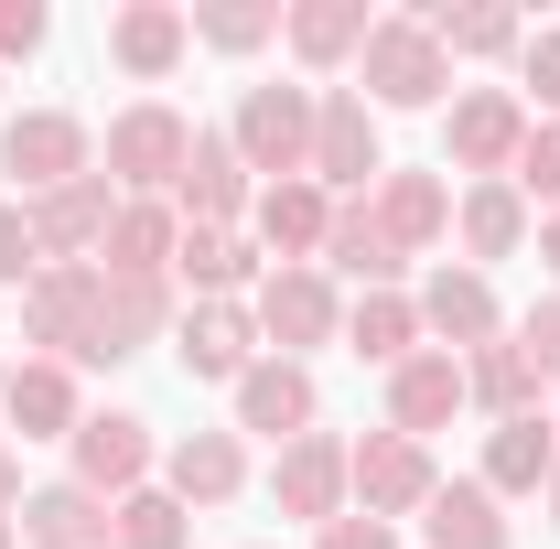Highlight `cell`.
I'll return each instance as SVG.
<instances>
[{"mask_svg": "<svg viewBox=\"0 0 560 549\" xmlns=\"http://www.w3.org/2000/svg\"><path fill=\"white\" fill-rule=\"evenodd\" d=\"M0 173H22V195H55V184L86 173V130L55 119V108H33V119H11V130H0Z\"/></svg>", "mask_w": 560, "mask_h": 549, "instance_id": "6", "label": "cell"}, {"mask_svg": "<svg viewBox=\"0 0 560 549\" xmlns=\"http://www.w3.org/2000/svg\"><path fill=\"white\" fill-rule=\"evenodd\" d=\"M22 539L33 549H119V517L86 484H44V495H22Z\"/></svg>", "mask_w": 560, "mask_h": 549, "instance_id": "11", "label": "cell"}, {"mask_svg": "<svg viewBox=\"0 0 560 549\" xmlns=\"http://www.w3.org/2000/svg\"><path fill=\"white\" fill-rule=\"evenodd\" d=\"M184 377H248V313L237 302H206L184 324Z\"/></svg>", "mask_w": 560, "mask_h": 549, "instance_id": "28", "label": "cell"}, {"mask_svg": "<svg viewBox=\"0 0 560 549\" xmlns=\"http://www.w3.org/2000/svg\"><path fill=\"white\" fill-rule=\"evenodd\" d=\"M431 549H506V517L486 484H431Z\"/></svg>", "mask_w": 560, "mask_h": 549, "instance_id": "27", "label": "cell"}, {"mask_svg": "<svg viewBox=\"0 0 560 549\" xmlns=\"http://www.w3.org/2000/svg\"><path fill=\"white\" fill-rule=\"evenodd\" d=\"M184 33H195V22H184L173 0H130V11L108 22V55H119L130 75H162L173 55H184Z\"/></svg>", "mask_w": 560, "mask_h": 549, "instance_id": "21", "label": "cell"}, {"mask_svg": "<svg viewBox=\"0 0 560 549\" xmlns=\"http://www.w3.org/2000/svg\"><path fill=\"white\" fill-rule=\"evenodd\" d=\"M173 270L195 280V291H237V280H248V248H237L226 226H184V237H173Z\"/></svg>", "mask_w": 560, "mask_h": 549, "instance_id": "34", "label": "cell"}, {"mask_svg": "<svg viewBox=\"0 0 560 549\" xmlns=\"http://www.w3.org/2000/svg\"><path fill=\"white\" fill-rule=\"evenodd\" d=\"M517 140H528V119H517V97H495V86L453 108V162H464V173H506Z\"/></svg>", "mask_w": 560, "mask_h": 549, "instance_id": "17", "label": "cell"}, {"mask_svg": "<svg viewBox=\"0 0 560 549\" xmlns=\"http://www.w3.org/2000/svg\"><path fill=\"white\" fill-rule=\"evenodd\" d=\"M420 324L431 335H453V344H495V291L475 270H442L431 291H420Z\"/></svg>", "mask_w": 560, "mask_h": 549, "instance_id": "24", "label": "cell"}, {"mask_svg": "<svg viewBox=\"0 0 560 549\" xmlns=\"http://www.w3.org/2000/svg\"><path fill=\"white\" fill-rule=\"evenodd\" d=\"M464 399H486L495 420H539V366H528V344H475V355H464Z\"/></svg>", "mask_w": 560, "mask_h": 549, "instance_id": "18", "label": "cell"}, {"mask_svg": "<svg viewBox=\"0 0 560 549\" xmlns=\"http://www.w3.org/2000/svg\"><path fill=\"white\" fill-rule=\"evenodd\" d=\"M44 44V0H0V55H33Z\"/></svg>", "mask_w": 560, "mask_h": 549, "instance_id": "40", "label": "cell"}, {"mask_svg": "<svg viewBox=\"0 0 560 549\" xmlns=\"http://www.w3.org/2000/svg\"><path fill=\"white\" fill-rule=\"evenodd\" d=\"M464 410V366L453 355H410V366H388V431H442V420Z\"/></svg>", "mask_w": 560, "mask_h": 549, "instance_id": "13", "label": "cell"}, {"mask_svg": "<svg viewBox=\"0 0 560 549\" xmlns=\"http://www.w3.org/2000/svg\"><path fill=\"white\" fill-rule=\"evenodd\" d=\"M346 484L366 495V517L388 528V517H410V506H431V453H420L410 431H366L346 453Z\"/></svg>", "mask_w": 560, "mask_h": 549, "instance_id": "5", "label": "cell"}, {"mask_svg": "<svg viewBox=\"0 0 560 549\" xmlns=\"http://www.w3.org/2000/svg\"><path fill=\"white\" fill-rule=\"evenodd\" d=\"M550 517H560V420H550Z\"/></svg>", "mask_w": 560, "mask_h": 549, "instance_id": "44", "label": "cell"}, {"mask_svg": "<svg viewBox=\"0 0 560 549\" xmlns=\"http://www.w3.org/2000/svg\"><path fill=\"white\" fill-rule=\"evenodd\" d=\"M0 410L22 420V431H66V442H75V388H66V366H55V355L11 366V377H0Z\"/></svg>", "mask_w": 560, "mask_h": 549, "instance_id": "23", "label": "cell"}, {"mask_svg": "<svg viewBox=\"0 0 560 549\" xmlns=\"http://www.w3.org/2000/svg\"><path fill=\"white\" fill-rule=\"evenodd\" d=\"M539 259H550V270H560V215H550V226H539Z\"/></svg>", "mask_w": 560, "mask_h": 549, "instance_id": "45", "label": "cell"}, {"mask_svg": "<svg viewBox=\"0 0 560 549\" xmlns=\"http://www.w3.org/2000/svg\"><path fill=\"white\" fill-rule=\"evenodd\" d=\"M0 549H11V517H0Z\"/></svg>", "mask_w": 560, "mask_h": 549, "instance_id": "46", "label": "cell"}, {"mask_svg": "<svg viewBox=\"0 0 560 549\" xmlns=\"http://www.w3.org/2000/svg\"><path fill=\"white\" fill-rule=\"evenodd\" d=\"M528 484H550V420H495L486 495H528Z\"/></svg>", "mask_w": 560, "mask_h": 549, "instance_id": "26", "label": "cell"}, {"mask_svg": "<svg viewBox=\"0 0 560 549\" xmlns=\"http://www.w3.org/2000/svg\"><path fill=\"white\" fill-rule=\"evenodd\" d=\"M151 475V420L108 410V420H75V484L86 495H140Z\"/></svg>", "mask_w": 560, "mask_h": 549, "instance_id": "7", "label": "cell"}, {"mask_svg": "<svg viewBox=\"0 0 560 549\" xmlns=\"http://www.w3.org/2000/svg\"><path fill=\"white\" fill-rule=\"evenodd\" d=\"M97 248H108L97 270H119V280H162V270H173V206H119Z\"/></svg>", "mask_w": 560, "mask_h": 549, "instance_id": "20", "label": "cell"}, {"mask_svg": "<svg viewBox=\"0 0 560 549\" xmlns=\"http://www.w3.org/2000/svg\"><path fill=\"white\" fill-rule=\"evenodd\" d=\"M528 86L560 108V33H539V44H528Z\"/></svg>", "mask_w": 560, "mask_h": 549, "instance_id": "41", "label": "cell"}, {"mask_svg": "<svg viewBox=\"0 0 560 549\" xmlns=\"http://www.w3.org/2000/svg\"><path fill=\"white\" fill-rule=\"evenodd\" d=\"M335 495H346V442L302 431V442L280 453V517H324V528H335Z\"/></svg>", "mask_w": 560, "mask_h": 549, "instance_id": "16", "label": "cell"}, {"mask_svg": "<svg viewBox=\"0 0 560 549\" xmlns=\"http://www.w3.org/2000/svg\"><path fill=\"white\" fill-rule=\"evenodd\" d=\"M324 248H335V270H355L366 291H388V280H399V259H410V248H399V237L377 226V206H335Z\"/></svg>", "mask_w": 560, "mask_h": 549, "instance_id": "22", "label": "cell"}, {"mask_svg": "<svg viewBox=\"0 0 560 549\" xmlns=\"http://www.w3.org/2000/svg\"><path fill=\"white\" fill-rule=\"evenodd\" d=\"M22 335L55 344V366H66V355L97 366V259H55V270H33V291H22Z\"/></svg>", "mask_w": 560, "mask_h": 549, "instance_id": "1", "label": "cell"}, {"mask_svg": "<svg viewBox=\"0 0 560 549\" xmlns=\"http://www.w3.org/2000/svg\"><path fill=\"white\" fill-rule=\"evenodd\" d=\"M517 195H550V206H560V119L517 140Z\"/></svg>", "mask_w": 560, "mask_h": 549, "instance_id": "37", "label": "cell"}, {"mask_svg": "<svg viewBox=\"0 0 560 549\" xmlns=\"http://www.w3.org/2000/svg\"><path fill=\"white\" fill-rule=\"evenodd\" d=\"M33 248H44V270H55V259H75V248H97V237H108V173H75V184H55V195H33Z\"/></svg>", "mask_w": 560, "mask_h": 549, "instance_id": "8", "label": "cell"}, {"mask_svg": "<svg viewBox=\"0 0 560 549\" xmlns=\"http://www.w3.org/2000/svg\"><path fill=\"white\" fill-rule=\"evenodd\" d=\"M313 173H324V184H366V173H388V162H377V119H366V97L335 86V97L313 108Z\"/></svg>", "mask_w": 560, "mask_h": 549, "instance_id": "10", "label": "cell"}, {"mask_svg": "<svg viewBox=\"0 0 560 549\" xmlns=\"http://www.w3.org/2000/svg\"><path fill=\"white\" fill-rule=\"evenodd\" d=\"M195 33L226 44V55H248V44H270V33H280V11H270V0H215V11H195Z\"/></svg>", "mask_w": 560, "mask_h": 549, "instance_id": "35", "label": "cell"}, {"mask_svg": "<svg viewBox=\"0 0 560 549\" xmlns=\"http://www.w3.org/2000/svg\"><path fill=\"white\" fill-rule=\"evenodd\" d=\"M324 226H335V206H324L313 184H270V195H259V237H270V248H324Z\"/></svg>", "mask_w": 560, "mask_h": 549, "instance_id": "33", "label": "cell"}, {"mask_svg": "<svg viewBox=\"0 0 560 549\" xmlns=\"http://www.w3.org/2000/svg\"><path fill=\"white\" fill-rule=\"evenodd\" d=\"M324 549H388V528H377V517H335V528H324Z\"/></svg>", "mask_w": 560, "mask_h": 549, "instance_id": "42", "label": "cell"}, {"mask_svg": "<svg viewBox=\"0 0 560 549\" xmlns=\"http://www.w3.org/2000/svg\"><path fill=\"white\" fill-rule=\"evenodd\" d=\"M410 22L442 44V55H506V44H517V11H453V0H431V11H410Z\"/></svg>", "mask_w": 560, "mask_h": 549, "instance_id": "32", "label": "cell"}, {"mask_svg": "<svg viewBox=\"0 0 560 549\" xmlns=\"http://www.w3.org/2000/svg\"><path fill=\"white\" fill-rule=\"evenodd\" d=\"M162 324H173V280H119V270H97V366L140 355Z\"/></svg>", "mask_w": 560, "mask_h": 549, "instance_id": "9", "label": "cell"}, {"mask_svg": "<svg viewBox=\"0 0 560 549\" xmlns=\"http://www.w3.org/2000/svg\"><path fill=\"white\" fill-rule=\"evenodd\" d=\"M184 151H195V130L173 108H130V119H108V184H130L151 206L162 184H184Z\"/></svg>", "mask_w": 560, "mask_h": 549, "instance_id": "4", "label": "cell"}, {"mask_svg": "<svg viewBox=\"0 0 560 549\" xmlns=\"http://www.w3.org/2000/svg\"><path fill=\"white\" fill-rule=\"evenodd\" d=\"M11 506H22V475H11V453H0V517H11Z\"/></svg>", "mask_w": 560, "mask_h": 549, "instance_id": "43", "label": "cell"}, {"mask_svg": "<svg viewBox=\"0 0 560 549\" xmlns=\"http://www.w3.org/2000/svg\"><path fill=\"white\" fill-rule=\"evenodd\" d=\"M517 237H528L517 184H475V195H464V248H475V259H517Z\"/></svg>", "mask_w": 560, "mask_h": 549, "instance_id": "31", "label": "cell"}, {"mask_svg": "<svg viewBox=\"0 0 560 549\" xmlns=\"http://www.w3.org/2000/svg\"><path fill=\"white\" fill-rule=\"evenodd\" d=\"M226 140H237L248 173H280V184H291V173L313 162V97H302V86H248Z\"/></svg>", "mask_w": 560, "mask_h": 549, "instance_id": "2", "label": "cell"}, {"mask_svg": "<svg viewBox=\"0 0 560 549\" xmlns=\"http://www.w3.org/2000/svg\"><path fill=\"white\" fill-rule=\"evenodd\" d=\"M442 215H453V195H442L431 173H377V226H388L399 248H420V237H442Z\"/></svg>", "mask_w": 560, "mask_h": 549, "instance_id": "29", "label": "cell"}, {"mask_svg": "<svg viewBox=\"0 0 560 549\" xmlns=\"http://www.w3.org/2000/svg\"><path fill=\"white\" fill-rule=\"evenodd\" d=\"M33 270H44V248H33V215L0 206V280H33Z\"/></svg>", "mask_w": 560, "mask_h": 549, "instance_id": "38", "label": "cell"}, {"mask_svg": "<svg viewBox=\"0 0 560 549\" xmlns=\"http://www.w3.org/2000/svg\"><path fill=\"white\" fill-rule=\"evenodd\" d=\"M366 33H377V22H366V0H302V11H291V55H302V66L366 55Z\"/></svg>", "mask_w": 560, "mask_h": 549, "instance_id": "25", "label": "cell"}, {"mask_svg": "<svg viewBox=\"0 0 560 549\" xmlns=\"http://www.w3.org/2000/svg\"><path fill=\"white\" fill-rule=\"evenodd\" d=\"M259 335L270 344H324L335 335V291H324L313 270H280L270 291H259Z\"/></svg>", "mask_w": 560, "mask_h": 549, "instance_id": "19", "label": "cell"}, {"mask_svg": "<svg viewBox=\"0 0 560 549\" xmlns=\"http://www.w3.org/2000/svg\"><path fill=\"white\" fill-rule=\"evenodd\" d=\"M119 549H184V506L173 495H119Z\"/></svg>", "mask_w": 560, "mask_h": 549, "instance_id": "36", "label": "cell"}, {"mask_svg": "<svg viewBox=\"0 0 560 549\" xmlns=\"http://www.w3.org/2000/svg\"><path fill=\"white\" fill-rule=\"evenodd\" d=\"M366 86H377L388 108H431V97L453 86V55H442L410 11H399V22H377V33H366Z\"/></svg>", "mask_w": 560, "mask_h": 549, "instance_id": "3", "label": "cell"}, {"mask_svg": "<svg viewBox=\"0 0 560 549\" xmlns=\"http://www.w3.org/2000/svg\"><path fill=\"white\" fill-rule=\"evenodd\" d=\"M517 344H528V366H539V377H560V291L528 313V335H517Z\"/></svg>", "mask_w": 560, "mask_h": 549, "instance_id": "39", "label": "cell"}, {"mask_svg": "<svg viewBox=\"0 0 560 549\" xmlns=\"http://www.w3.org/2000/svg\"><path fill=\"white\" fill-rule=\"evenodd\" d=\"M173 195H184V215H195V226H226V215L248 206V162H237V140H226V130H195L184 184H173Z\"/></svg>", "mask_w": 560, "mask_h": 549, "instance_id": "12", "label": "cell"}, {"mask_svg": "<svg viewBox=\"0 0 560 549\" xmlns=\"http://www.w3.org/2000/svg\"><path fill=\"white\" fill-rule=\"evenodd\" d=\"M237 475H248L237 431H184V442H173V506H184V517H195V506H226Z\"/></svg>", "mask_w": 560, "mask_h": 549, "instance_id": "15", "label": "cell"}, {"mask_svg": "<svg viewBox=\"0 0 560 549\" xmlns=\"http://www.w3.org/2000/svg\"><path fill=\"white\" fill-rule=\"evenodd\" d=\"M237 431H280V442H302L313 431V377L280 355V366H248L237 377Z\"/></svg>", "mask_w": 560, "mask_h": 549, "instance_id": "14", "label": "cell"}, {"mask_svg": "<svg viewBox=\"0 0 560 549\" xmlns=\"http://www.w3.org/2000/svg\"><path fill=\"white\" fill-rule=\"evenodd\" d=\"M346 335H355V355H366V366H410V344H420V302H399V291H366Z\"/></svg>", "mask_w": 560, "mask_h": 549, "instance_id": "30", "label": "cell"}]
</instances>
